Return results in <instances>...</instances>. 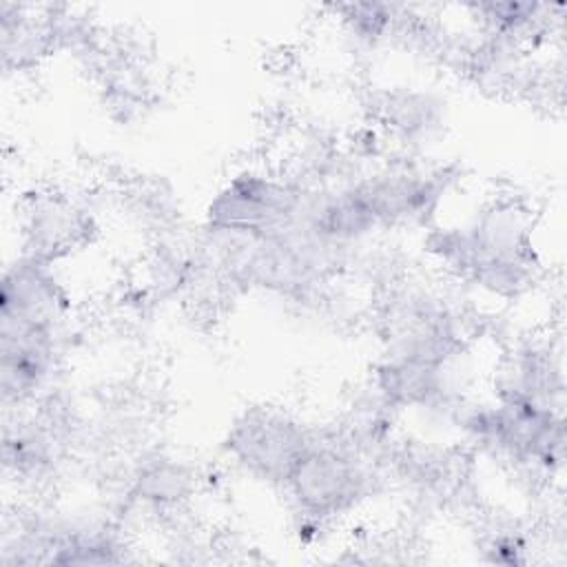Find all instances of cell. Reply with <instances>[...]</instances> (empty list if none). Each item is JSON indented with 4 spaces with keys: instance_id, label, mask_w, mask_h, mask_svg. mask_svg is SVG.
Here are the masks:
<instances>
[{
    "instance_id": "2",
    "label": "cell",
    "mask_w": 567,
    "mask_h": 567,
    "mask_svg": "<svg viewBox=\"0 0 567 567\" xmlns=\"http://www.w3.org/2000/svg\"><path fill=\"white\" fill-rule=\"evenodd\" d=\"M228 445L246 467L284 483L310 447L303 432L277 414L246 416L233 430Z\"/></svg>"
},
{
    "instance_id": "1",
    "label": "cell",
    "mask_w": 567,
    "mask_h": 567,
    "mask_svg": "<svg viewBox=\"0 0 567 567\" xmlns=\"http://www.w3.org/2000/svg\"><path fill=\"white\" fill-rule=\"evenodd\" d=\"M361 465L330 447H308L288 476L297 501L310 514H330L350 505L363 489Z\"/></svg>"
}]
</instances>
